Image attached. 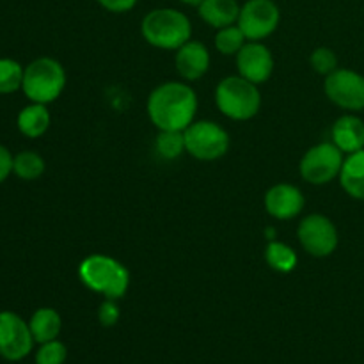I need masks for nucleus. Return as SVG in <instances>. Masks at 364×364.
Here are the masks:
<instances>
[{"label":"nucleus","instance_id":"f257e3e1","mask_svg":"<svg viewBox=\"0 0 364 364\" xmlns=\"http://www.w3.org/2000/svg\"><path fill=\"white\" fill-rule=\"evenodd\" d=\"M198 95L187 82H164L148 96L146 110L156 130L183 132L196 121Z\"/></svg>","mask_w":364,"mask_h":364},{"label":"nucleus","instance_id":"f03ea898","mask_svg":"<svg viewBox=\"0 0 364 364\" xmlns=\"http://www.w3.org/2000/svg\"><path fill=\"white\" fill-rule=\"evenodd\" d=\"M82 284L105 299L119 301L130 287V272L116 258L107 255H89L78 265Z\"/></svg>","mask_w":364,"mask_h":364},{"label":"nucleus","instance_id":"7ed1b4c3","mask_svg":"<svg viewBox=\"0 0 364 364\" xmlns=\"http://www.w3.org/2000/svg\"><path fill=\"white\" fill-rule=\"evenodd\" d=\"M141 34L146 43L159 50H174L192 39V23L188 16L173 7H159L142 18Z\"/></svg>","mask_w":364,"mask_h":364},{"label":"nucleus","instance_id":"20e7f679","mask_svg":"<svg viewBox=\"0 0 364 364\" xmlns=\"http://www.w3.org/2000/svg\"><path fill=\"white\" fill-rule=\"evenodd\" d=\"M215 105L228 119L249 121L262 109V92L247 78L231 75L217 84Z\"/></svg>","mask_w":364,"mask_h":364},{"label":"nucleus","instance_id":"39448f33","mask_svg":"<svg viewBox=\"0 0 364 364\" xmlns=\"http://www.w3.org/2000/svg\"><path fill=\"white\" fill-rule=\"evenodd\" d=\"M66 87V70L53 57H38L25 66L21 91L32 103L55 102Z\"/></svg>","mask_w":364,"mask_h":364},{"label":"nucleus","instance_id":"423d86ee","mask_svg":"<svg viewBox=\"0 0 364 364\" xmlns=\"http://www.w3.org/2000/svg\"><path fill=\"white\" fill-rule=\"evenodd\" d=\"M185 151L201 162L223 159L230 149V134L213 121H194L183 130Z\"/></svg>","mask_w":364,"mask_h":364},{"label":"nucleus","instance_id":"0eeeda50","mask_svg":"<svg viewBox=\"0 0 364 364\" xmlns=\"http://www.w3.org/2000/svg\"><path fill=\"white\" fill-rule=\"evenodd\" d=\"M343 162L345 153L333 141L320 142L302 155L299 171L302 180L320 187L340 178Z\"/></svg>","mask_w":364,"mask_h":364},{"label":"nucleus","instance_id":"6e6552de","mask_svg":"<svg viewBox=\"0 0 364 364\" xmlns=\"http://www.w3.org/2000/svg\"><path fill=\"white\" fill-rule=\"evenodd\" d=\"M297 238L301 247L313 258H327L340 245L336 224L322 213L304 217L297 228Z\"/></svg>","mask_w":364,"mask_h":364},{"label":"nucleus","instance_id":"1a4fd4ad","mask_svg":"<svg viewBox=\"0 0 364 364\" xmlns=\"http://www.w3.org/2000/svg\"><path fill=\"white\" fill-rule=\"evenodd\" d=\"M326 96L347 112L364 110V75L348 68H338L323 82Z\"/></svg>","mask_w":364,"mask_h":364},{"label":"nucleus","instance_id":"9d476101","mask_svg":"<svg viewBox=\"0 0 364 364\" xmlns=\"http://www.w3.org/2000/svg\"><path fill=\"white\" fill-rule=\"evenodd\" d=\"M281 21V11L274 0H247L240 7L237 25L247 41H263L276 32Z\"/></svg>","mask_w":364,"mask_h":364},{"label":"nucleus","instance_id":"9b49d317","mask_svg":"<svg viewBox=\"0 0 364 364\" xmlns=\"http://www.w3.org/2000/svg\"><path fill=\"white\" fill-rule=\"evenodd\" d=\"M34 343L28 322L14 311H0V358L21 361L31 354Z\"/></svg>","mask_w":364,"mask_h":364},{"label":"nucleus","instance_id":"f8f14e48","mask_svg":"<svg viewBox=\"0 0 364 364\" xmlns=\"http://www.w3.org/2000/svg\"><path fill=\"white\" fill-rule=\"evenodd\" d=\"M238 75L247 78L252 84L259 85L269 82L274 73V55L262 41H247L244 48L237 53Z\"/></svg>","mask_w":364,"mask_h":364},{"label":"nucleus","instance_id":"ddd939ff","mask_svg":"<svg viewBox=\"0 0 364 364\" xmlns=\"http://www.w3.org/2000/svg\"><path fill=\"white\" fill-rule=\"evenodd\" d=\"M267 213L277 220H291L301 215L306 199L299 187L291 183H276L265 192L263 198Z\"/></svg>","mask_w":364,"mask_h":364},{"label":"nucleus","instance_id":"4468645a","mask_svg":"<svg viewBox=\"0 0 364 364\" xmlns=\"http://www.w3.org/2000/svg\"><path fill=\"white\" fill-rule=\"evenodd\" d=\"M210 63H212V57H210L208 48L196 39H191L183 46H180L174 55V66L185 82H196L205 77L210 70Z\"/></svg>","mask_w":364,"mask_h":364},{"label":"nucleus","instance_id":"2eb2a0df","mask_svg":"<svg viewBox=\"0 0 364 364\" xmlns=\"http://www.w3.org/2000/svg\"><path fill=\"white\" fill-rule=\"evenodd\" d=\"M331 137L345 155L361 151L364 149V121L355 112L343 114L334 121Z\"/></svg>","mask_w":364,"mask_h":364},{"label":"nucleus","instance_id":"dca6fc26","mask_svg":"<svg viewBox=\"0 0 364 364\" xmlns=\"http://www.w3.org/2000/svg\"><path fill=\"white\" fill-rule=\"evenodd\" d=\"M198 11L201 20L217 31L235 25L240 16V6L237 0H203Z\"/></svg>","mask_w":364,"mask_h":364},{"label":"nucleus","instance_id":"f3484780","mask_svg":"<svg viewBox=\"0 0 364 364\" xmlns=\"http://www.w3.org/2000/svg\"><path fill=\"white\" fill-rule=\"evenodd\" d=\"M50 123H52V116H50L48 107L43 103H28L27 107L18 112L16 127L21 135L28 139H38L48 132Z\"/></svg>","mask_w":364,"mask_h":364},{"label":"nucleus","instance_id":"a211bd4d","mask_svg":"<svg viewBox=\"0 0 364 364\" xmlns=\"http://www.w3.org/2000/svg\"><path fill=\"white\" fill-rule=\"evenodd\" d=\"M340 185L352 199L364 201V149L345 156Z\"/></svg>","mask_w":364,"mask_h":364},{"label":"nucleus","instance_id":"6ab92c4d","mask_svg":"<svg viewBox=\"0 0 364 364\" xmlns=\"http://www.w3.org/2000/svg\"><path fill=\"white\" fill-rule=\"evenodd\" d=\"M32 338L36 343H46V341L57 340L63 329V320L60 315L53 308H39L32 313L28 320Z\"/></svg>","mask_w":364,"mask_h":364},{"label":"nucleus","instance_id":"aec40b11","mask_svg":"<svg viewBox=\"0 0 364 364\" xmlns=\"http://www.w3.org/2000/svg\"><path fill=\"white\" fill-rule=\"evenodd\" d=\"M265 262L272 270L279 274H290L294 272L297 267L299 258L297 252L290 247L288 244L279 240H269L265 249Z\"/></svg>","mask_w":364,"mask_h":364},{"label":"nucleus","instance_id":"412c9836","mask_svg":"<svg viewBox=\"0 0 364 364\" xmlns=\"http://www.w3.org/2000/svg\"><path fill=\"white\" fill-rule=\"evenodd\" d=\"M45 159L38 151H32V149L16 153L13 159V174L23 181L38 180L45 174Z\"/></svg>","mask_w":364,"mask_h":364},{"label":"nucleus","instance_id":"4be33fe9","mask_svg":"<svg viewBox=\"0 0 364 364\" xmlns=\"http://www.w3.org/2000/svg\"><path fill=\"white\" fill-rule=\"evenodd\" d=\"M156 153L166 160L180 159L185 151V135L178 130H159L155 141Z\"/></svg>","mask_w":364,"mask_h":364},{"label":"nucleus","instance_id":"5701e85b","mask_svg":"<svg viewBox=\"0 0 364 364\" xmlns=\"http://www.w3.org/2000/svg\"><path fill=\"white\" fill-rule=\"evenodd\" d=\"M23 71L25 66H21L18 60L2 57L0 59V95H13L20 91L23 84Z\"/></svg>","mask_w":364,"mask_h":364},{"label":"nucleus","instance_id":"b1692460","mask_svg":"<svg viewBox=\"0 0 364 364\" xmlns=\"http://www.w3.org/2000/svg\"><path fill=\"white\" fill-rule=\"evenodd\" d=\"M245 43H247V38L237 23L219 28L215 34V48L223 55H237L244 48Z\"/></svg>","mask_w":364,"mask_h":364},{"label":"nucleus","instance_id":"393cba45","mask_svg":"<svg viewBox=\"0 0 364 364\" xmlns=\"http://www.w3.org/2000/svg\"><path fill=\"white\" fill-rule=\"evenodd\" d=\"M309 64H311V68L316 73L323 75V77H329L333 71L340 68L336 52L329 48V46H318V48L313 50L311 55H309Z\"/></svg>","mask_w":364,"mask_h":364},{"label":"nucleus","instance_id":"a878e982","mask_svg":"<svg viewBox=\"0 0 364 364\" xmlns=\"http://www.w3.org/2000/svg\"><path fill=\"white\" fill-rule=\"evenodd\" d=\"M66 358V345L59 340H52L39 345L38 352H36V364H64Z\"/></svg>","mask_w":364,"mask_h":364},{"label":"nucleus","instance_id":"bb28decb","mask_svg":"<svg viewBox=\"0 0 364 364\" xmlns=\"http://www.w3.org/2000/svg\"><path fill=\"white\" fill-rule=\"evenodd\" d=\"M119 306H117V301H112V299H105V301L100 304L98 308V322L102 323L103 327H114L117 322H119Z\"/></svg>","mask_w":364,"mask_h":364},{"label":"nucleus","instance_id":"cd10ccee","mask_svg":"<svg viewBox=\"0 0 364 364\" xmlns=\"http://www.w3.org/2000/svg\"><path fill=\"white\" fill-rule=\"evenodd\" d=\"M103 9L110 11V13H128L137 6L139 0H96Z\"/></svg>","mask_w":364,"mask_h":364},{"label":"nucleus","instance_id":"c85d7f7f","mask_svg":"<svg viewBox=\"0 0 364 364\" xmlns=\"http://www.w3.org/2000/svg\"><path fill=\"white\" fill-rule=\"evenodd\" d=\"M13 153L6 146L0 144V185L13 174Z\"/></svg>","mask_w":364,"mask_h":364},{"label":"nucleus","instance_id":"c756f323","mask_svg":"<svg viewBox=\"0 0 364 364\" xmlns=\"http://www.w3.org/2000/svg\"><path fill=\"white\" fill-rule=\"evenodd\" d=\"M180 2H183V4H187V6H196L198 7L199 4L203 2V0H180Z\"/></svg>","mask_w":364,"mask_h":364}]
</instances>
